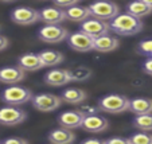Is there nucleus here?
<instances>
[{
    "instance_id": "obj_1",
    "label": "nucleus",
    "mask_w": 152,
    "mask_h": 144,
    "mask_svg": "<svg viewBox=\"0 0 152 144\" xmlns=\"http://www.w3.org/2000/svg\"><path fill=\"white\" fill-rule=\"evenodd\" d=\"M109 30L121 37L136 35L143 30V22L140 18H136L131 14H118L109 22Z\"/></svg>"
},
{
    "instance_id": "obj_2",
    "label": "nucleus",
    "mask_w": 152,
    "mask_h": 144,
    "mask_svg": "<svg viewBox=\"0 0 152 144\" xmlns=\"http://www.w3.org/2000/svg\"><path fill=\"white\" fill-rule=\"evenodd\" d=\"M98 109L108 113H123L129 110V98L123 94H108L98 101Z\"/></svg>"
},
{
    "instance_id": "obj_3",
    "label": "nucleus",
    "mask_w": 152,
    "mask_h": 144,
    "mask_svg": "<svg viewBox=\"0 0 152 144\" xmlns=\"http://www.w3.org/2000/svg\"><path fill=\"white\" fill-rule=\"evenodd\" d=\"M32 98V93L30 89L23 86H18V85H11L10 88L3 90L1 93V100L8 105H22L26 104L27 101Z\"/></svg>"
},
{
    "instance_id": "obj_4",
    "label": "nucleus",
    "mask_w": 152,
    "mask_h": 144,
    "mask_svg": "<svg viewBox=\"0 0 152 144\" xmlns=\"http://www.w3.org/2000/svg\"><path fill=\"white\" fill-rule=\"evenodd\" d=\"M89 11L93 18H97L101 20H110L120 14L118 6L109 0H98L89 6Z\"/></svg>"
},
{
    "instance_id": "obj_5",
    "label": "nucleus",
    "mask_w": 152,
    "mask_h": 144,
    "mask_svg": "<svg viewBox=\"0 0 152 144\" xmlns=\"http://www.w3.org/2000/svg\"><path fill=\"white\" fill-rule=\"evenodd\" d=\"M67 35V30L59 24H46L38 31V38L45 43H61Z\"/></svg>"
},
{
    "instance_id": "obj_6",
    "label": "nucleus",
    "mask_w": 152,
    "mask_h": 144,
    "mask_svg": "<svg viewBox=\"0 0 152 144\" xmlns=\"http://www.w3.org/2000/svg\"><path fill=\"white\" fill-rule=\"evenodd\" d=\"M32 107L39 112H54L55 109L61 107L62 104V98L58 97L51 93H40L31 98Z\"/></svg>"
},
{
    "instance_id": "obj_7",
    "label": "nucleus",
    "mask_w": 152,
    "mask_h": 144,
    "mask_svg": "<svg viewBox=\"0 0 152 144\" xmlns=\"http://www.w3.org/2000/svg\"><path fill=\"white\" fill-rule=\"evenodd\" d=\"M67 43L73 50L80 53H88L94 50V38L85 34L83 31L73 32L72 35H67Z\"/></svg>"
},
{
    "instance_id": "obj_8",
    "label": "nucleus",
    "mask_w": 152,
    "mask_h": 144,
    "mask_svg": "<svg viewBox=\"0 0 152 144\" xmlns=\"http://www.w3.org/2000/svg\"><path fill=\"white\" fill-rule=\"evenodd\" d=\"M81 31L85 34L90 35L92 38L102 37L105 34H109V23H106V20H101L97 18H88L81 23Z\"/></svg>"
},
{
    "instance_id": "obj_9",
    "label": "nucleus",
    "mask_w": 152,
    "mask_h": 144,
    "mask_svg": "<svg viewBox=\"0 0 152 144\" xmlns=\"http://www.w3.org/2000/svg\"><path fill=\"white\" fill-rule=\"evenodd\" d=\"M27 118V113L23 109H19L15 105L0 108V124L3 125H18L22 124Z\"/></svg>"
},
{
    "instance_id": "obj_10",
    "label": "nucleus",
    "mask_w": 152,
    "mask_h": 144,
    "mask_svg": "<svg viewBox=\"0 0 152 144\" xmlns=\"http://www.w3.org/2000/svg\"><path fill=\"white\" fill-rule=\"evenodd\" d=\"M11 19L20 26H30L39 22V11L30 7H18L11 12Z\"/></svg>"
},
{
    "instance_id": "obj_11",
    "label": "nucleus",
    "mask_w": 152,
    "mask_h": 144,
    "mask_svg": "<svg viewBox=\"0 0 152 144\" xmlns=\"http://www.w3.org/2000/svg\"><path fill=\"white\" fill-rule=\"evenodd\" d=\"M81 128L89 133H101L109 128V121L104 116L94 113V115H89L83 117Z\"/></svg>"
},
{
    "instance_id": "obj_12",
    "label": "nucleus",
    "mask_w": 152,
    "mask_h": 144,
    "mask_svg": "<svg viewBox=\"0 0 152 144\" xmlns=\"http://www.w3.org/2000/svg\"><path fill=\"white\" fill-rule=\"evenodd\" d=\"M83 117H85V116L78 109L77 110H66V112H62L58 116V124L62 128L75 129V128H81Z\"/></svg>"
},
{
    "instance_id": "obj_13",
    "label": "nucleus",
    "mask_w": 152,
    "mask_h": 144,
    "mask_svg": "<svg viewBox=\"0 0 152 144\" xmlns=\"http://www.w3.org/2000/svg\"><path fill=\"white\" fill-rule=\"evenodd\" d=\"M24 77H26L24 70L20 66H6L0 69V82L3 84H18L20 81H23Z\"/></svg>"
},
{
    "instance_id": "obj_14",
    "label": "nucleus",
    "mask_w": 152,
    "mask_h": 144,
    "mask_svg": "<svg viewBox=\"0 0 152 144\" xmlns=\"http://www.w3.org/2000/svg\"><path fill=\"white\" fill-rule=\"evenodd\" d=\"M39 20H42L46 24H61L65 18V10H61L58 7H46L39 11Z\"/></svg>"
},
{
    "instance_id": "obj_15",
    "label": "nucleus",
    "mask_w": 152,
    "mask_h": 144,
    "mask_svg": "<svg viewBox=\"0 0 152 144\" xmlns=\"http://www.w3.org/2000/svg\"><path fill=\"white\" fill-rule=\"evenodd\" d=\"M43 80L50 86H63L70 82V74L66 69H51L45 74Z\"/></svg>"
},
{
    "instance_id": "obj_16",
    "label": "nucleus",
    "mask_w": 152,
    "mask_h": 144,
    "mask_svg": "<svg viewBox=\"0 0 152 144\" xmlns=\"http://www.w3.org/2000/svg\"><path fill=\"white\" fill-rule=\"evenodd\" d=\"M90 16H92V14L89 11V7L74 4V6L67 7L65 10V18L70 22H75V23H82L83 20H86Z\"/></svg>"
},
{
    "instance_id": "obj_17",
    "label": "nucleus",
    "mask_w": 152,
    "mask_h": 144,
    "mask_svg": "<svg viewBox=\"0 0 152 144\" xmlns=\"http://www.w3.org/2000/svg\"><path fill=\"white\" fill-rule=\"evenodd\" d=\"M120 45L116 37H110L109 34H105L102 37L94 38V50L100 53H109L116 50Z\"/></svg>"
},
{
    "instance_id": "obj_18",
    "label": "nucleus",
    "mask_w": 152,
    "mask_h": 144,
    "mask_svg": "<svg viewBox=\"0 0 152 144\" xmlns=\"http://www.w3.org/2000/svg\"><path fill=\"white\" fill-rule=\"evenodd\" d=\"M75 140V135L72 129L67 128H58L49 133V141L53 144H70Z\"/></svg>"
},
{
    "instance_id": "obj_19",
    "label": "nucleus",
    "mask_w": 152,
    "mask_h": 144,
    "mask_svg": "<svg viewBox=\"0 0 152 144\" xmlns=\"http://www.w3.org/2000/svg\"><path fill=\"white\" fill-rule=\"evenodd\" d=\"M19 66L23 70H28V72H37V70L45 67L39 55L34 54V53H26L22 55L19 58Z\"/></svg>"
},
{
    "instance_id": "obj_20",
    "label": "nucleus",
    "mask_w": 152,
    "mask_h": 144,
    "mask_svg": "<svg viewBox=\"0 0 152 144\" xmlns=\"http://www.w3.org/2000/svg\"><path fill=\"white\" fill-rule=\"evenodd\" d=\"M129 110L135 115H145L152 113V100L151 98H133L129 100Z\"/></svg>"
},
{
    "instance_id": "obj_21",
    "label": "nucleus",
    "mask_w": 152,
    "mask_h": 144,
    "mask_svg": "<svg viewBox=\"0 0 152 144\" xmlns=\"http://www.w3.org/2000/svg\"><path fill=\"white\" fill-rule=\"evenodd\" d=\"M38 55H39L40 61H42L43 66H50V67L62 64L63 59H65L62 53L57 51V50H43Z\"/></svg>"
},
{
    "instance_id": "obj_22",
    "label": "nucleus",
    "mask_w": 152,
    "mask_h": 144,
    "mask_svg": "<svg viewBox=\"0 0 152 144\" xmlns=\"http://www.w3.org/2000/svg\"><path fill=\"white\" fill-rule=\"evenodd\" d=\"M86 93L83 92L82 89H75V88H70V89L63 90L62 96V101L67 102V104H73V105H78V104H82L83 101L86 100Z\"/></svg>"
},
{
    "instance_id": "obj_23",
    "label": "nucleus",
    "mask_w": 152,
    "mask_h": 144,
    "mask_svg": "<svg viewBox=\"0 0 152 144\" xmlns=\"http://www.w3.org/2000/svg\"><path fill=\"white\" fill-rule=\"evenodd\" d=\"M126 12L136 18H143L147 16L152 12V7L145 4L143 0H133L132 3H129L126 6Z\"/></svg>"
},
{
    "instance_id": "obj_24",
    "label": "nucleus",
    "mask_w": 152,
    "mask_h": 144,
    "mask_svg": "<svg viewBox=\"0 0 152 144\" xmlns=\"http://www.w3.org/2000/svg\"><path fill=\"white\" fill-rule=\"evenodd\" d=\"M133 125L137 129L149 132L152 131V113H145V115H136L133 118Z\"/></svg>"
},
{
    "instance_id": "obj_25",
    "label": "nucleus",
    "mask_w": 152,
    "mask_h": 144,
    "mask_svg": "<svg viewBox=\"0 0 152 144\" xmlns=\"http://www.w3.org/2000/svg\"><path fill=\"white\" fill-rule=\"evenodd\" d=\"M69 74H70V81H77V82H82V81L89 80L92 77L93 72L92 69L89 67H75V69L69 70Z\"/></svg>"
},
{
    "instance_id": "obj_26",
    "label": "nucleus",
    "mask_w": 152,
    "mask_h": 144,
    "mask_svg": "<svg viewBox=\"0 0 152 144\" xmlns=\"http://www.w3.org/2000/svg\"><path fill=\"white\" fill-rule=\"evenodd\" d=\"M128 141L132 144H152V135L145 133L143 131V132H140V133L132 135L128 139Z\"/></svg>"
},
{
    "instance_id": "obj_27",
    "label": "nucleus",
    "mask_w": 152,
    "mask_h": 144,
    "mask_svg": "<svg viewBox=\"0 0 152 144\" xmlns=\"http://www.w3.org/2000/svg\"><path fill=\"white\" fill-rule=\"evenodd\" d=\"M139 53L149 57L152 54V39L141 40L140 43H139Z\"/></svg>"
},
{
    "instance_id": "obj_28",
    "label": "nucleus",
    "mask_w": 152,
    "mask_h": 144,
    "mask_svg": "<svg viewBox=\"0 0 152 144\" xmlns=\"http://www.w3.org/2000/svg\"><path fill=\"white\" fill-rule=\"evenodd\" d=\"M78 110H80V112L82 113L83 116L94 115V113L98 112L97 108H96V107H92V105H89V104H88V105H86V104H82V105L80 107V109H78Z\"/></svg>"
},
{
    "instance_id": "obj_29",
    "label": "nucleus",
    "mask_w": 152,
    "mask_h": 144,
    "mask_svg": "<svg viewBox=\"0 0 152 144\" xmlns=\"http://www.w3.org/2000/svg\"><path fill=\"white\" fill-rule=\"evenodd\" d=\"M55 6L61 7V8H67V7H72L74 4H77L80 0H53Z\"/></svg>"
},
{
    "instance_id": "obj_30",
    "label": "nucleus",
    "mask_w": 152,
    "mask_h": 144,
    "mask_svg": "<svg viewBox=\"0 0 152 144\" xmlns=\"http://www.w3.org/2000/svg\"><path fill=\"white\" fill-rule=\"evenodd\" d=\"M28 140L23 137H8L4 140V144H27Z\"/></svg>"
},
{
    "instance_id": "obj_31",
    "label": "nucleus",
    "mask_w": 152,
    "mask_h": 144,
    "mask_svg": "<svg viewBox=\"0 0 152 144\" xmlns=\"http://www.w3.org/2000/svg\"><path fill=\"white\" fill-rule=\"evenodd\" d=\"M104 143H106V144H129V141H128V139L112 137V139H108V140H105Z\"/></svg>"
},
{
    "instance_id": "obj_32",
    "label": "nucleus",
    "mask_w": 152,
    "mask_h": 144,
    "mask_svg": "<svg viewBox=\"0 0 152 144\" xmlns=\"http://www.w3.org/2000/svg\"><path fill=\"white\" fill-rule=\"evenodd\" d=\"M143 70H144V73H147L148 75H152V58L151 57L143 64Z\"/></svg>"
},
{
    "instance_id": "obj_33",
    "label": "nucleus",
    "mask_w": 152,
    "mask_h": 144,
    "mask_svg": "<svg viewBox=\"0 0 152 144\" xmlns=\"http://www.w3.org/2000/svg\"><path fill=\"white\" fill-rule=\"evenodd\" d=\"M8 43H10L8 38L0 34V51H3V50H6L7 47H8Z\"/></svg>"
},
{
    "instance_id": "obj_34",
    "label": "nucleus",
    "mask_w": 152,
    "mask_h": 144,
    "mask_svg": "<svg viewBox=\"0 0 152 144\" xmlns=\"http://www.w3.org/2000/svg\"><path fill=\"white\" fill-rule=\"evenodd\" d=\"M104 141H101L100 139H85L82 141V144H101Z\"/></svg>"
},
{
    "instance_id": "obj_35",
    "label": "nucleus",
    "mask_w": 152,
    "mask_h": 144,
    "mask_svg": "<svg viewBox=\"0 0 152 144\" xmlns=\"http://www.w3.org/2000/svg\"><path fill=\"white\" fill-rule=\"evenodd\" d=\"M143 1H144L145 4H148L149 7H152V0H143Z\"/></svg>"
},
{
    "instance_id": "obj_36",
    "label": "nucleus",
    "mask_w": 152,
    "mask_h": 144,
    "mask_svg": "<svg viewBox=\"0 0 152 144\" xmlns=\"http://www.w3.org/2000/svg\"><path fill=\"white\" fill-rule=\"evenodd\" d=\"M1 3H11V1H15V0H0Z\"/></svg>"
},
{
    "instance_id": "obj_37",
    "label": "nucleus",
    "mask_w": 152,
    "mask_h": 144,
    "mask_svg": "<svg viewBox=\"0 0 152 144\" xmlns=\"http://www.w3.org/2000/svg\"><path fill=\"white\" fill-rule=\"evenodd\" d=\"M149 57H151V58H152V54H151V55H149Z\"/></svg>"
},
{
    "instance_id": "obj_38",
    "label": "nucleus",
    "mask_w": 152,
    "mask_h": 144,
    "mask_svg": "<svg viewBox=\"0 0 152 144\" xmlns=\"http://www.w3.org/2000/svg\"><path fill=\"white\" fill-rule=\"evenodd\" d=\"M0 30H1V29H0Z\"/></svg>"
}]
</instances>
